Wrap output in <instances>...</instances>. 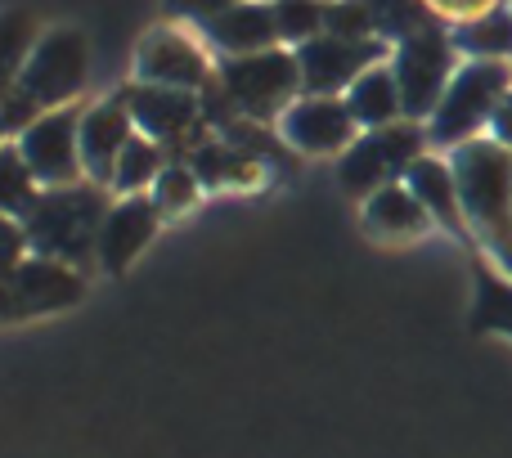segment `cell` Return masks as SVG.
<instances>
[{
  "mask_svg": "<svg viewBox=\"0 0 512 458\" xmlns=\"http://www.w3.org/2000/svg\"><path fill=\"white\" fill-rule=\"evenodd\" d=\"M391 45L369 36V41H346V36L319 32L315 41H306L297 50L301 63V86L306 95H346L373 63H387Z\"/></svg>",
  "mask_w": 512,
  "mask_h": 458,
  "instance_id": "7c38bea8",
  "label": "cell"
},
{
  "mask_svg": "<svg viewBox=\"0 0 512 458\" xmlns=\"http://www.w3.org/2000/svg\"><path fill=\"white\" fill-rule=\"evenodd\" d=\"M108 207H113V189L90 185V180L45 189L36 198L32 216L23 221L27 252L50 256V261H63L72 270L90 274L95 270V247H99V229H104Z\"/></svg>",
  "mask_w": 512,
  "mask_h": 458,
  "instance_id": "7a4b0ae2",
  "label": "cell"
},
{
  "mask_svg": "<svg viewBox=\"0 0 512 458\" xmlns=\"http://www.w3.org/2000/svg\"><path fill=\"white\" fill-rule=\"evenodd\" d=\"M274 5V27H279V45L301 50L324 32V5L328 0H270Z\"/></svg>",
  "mask_w": 512,
  "mask_h": 458,
  "instance_id": "83f0119b",
  "label": "cell"
},
{
  "mask_svg": "<svg viewBox=\"0 0 512 458\" xmlns=\"http://www.w3.org/2000/svg\"><path fill=\"white\" fill-rule=\"evenodd\" d=\"M216 86L234 104V113L256 126H279V117L306 95L297 50L288 45L243 54V59H216Z\"/></svg>",
  "mask_w": 512,
  "mask_h": 458,
  "instance_id": "3957f363",
  "label": "cell"
},
{
  "mask_svg": "<svg viewBox=\"0 0 512 458\" xmlns=\"http://www.w3.org/2000/svg\"><path fill=\"white\" fill-rule=\"evenodd\" d=\"M41 194H45L41 180L32 176V167H27V158L18 153V144L5 140L0 144V216L23 225Z\"/></svg>",
  "mask_w": 512,
  "mask_h": 458,
  "instance_id": "cb8c5ba5",
  "label": "cell"
},
{
  "mask_svg": "<svg viewBox=\"0 0 512 458\" xmlns=\"http://www.w3.org/2000/svg\"><path fill=\"white\" fill-rule=\"evenodd\" d=\"M81 113H86L81 104L41 113L14 140L27 167H32V176L41 180V189H63L86 180V167H81Z\"/></svg>",
  "mask_w": 512,
  "mask_h": 458,
  "instance_id": "30bf717a",
  "label": "cell"
},
{
  "mask_svg": "<svg viewBox=\"0 0 512 458\" xmlns=\"http://www.w3.org/2000/svg\"><path fill=\"white\" fill-rule=\"evenodd\" d=\"M230 5H239V0H167V9L176 18H189V23H212L216 14H225Z\"/></svg>",
  "mask_w": 512,
  "mask_h": 458,
  "instance_id": "1f68e13d",
  "label": "cell"
},
{
  "mask_svg": "<svg viewBox=\"0 0 512 458\" xmlns=\"http://www.w3.org/2000/svg\"><path fill=\"white\" fill-rule=\"evenodd\" d=\"M185 162L198 171L203 189H243V185H261V176H265L248 144H234L225 135H216V140L207 135V144H198Z\"/></svg>",
  "mask_w": 512,
  "mask_h": 458,
  "instance_id": "d6986e66",
  "label": "cell"
},
{
  "mask_svg": "<svg viewBox=\"0 0 512 458\" xmlns=\"http://www.w3.org/2000/svg\"><path fill=\"white\" fill-rule=\"evenodd\" d=\"M203 194H207L203 180H198V171L189 167L185 158H171V167L162 171V176L153 180V189H149V198H153V207L162 212V221H180V216H189Z\"/></svg>",
  "mask_w": 512,
  "mask_h": 458,
  "instance_id": "484cf974",
  "label": "cell"
},
{
  "mask_svg": "<svg viewBox=\"0 0 512 458\" xmlns=\"http://www.w3.org/2000/svg\"><path fill=\"white\" fill-rule=\"evenodd\" d=\"M90 77V45L77 27H50L41 32L36 50L27 54V68L9 95H18L36 113H54L81 99Z\"/></svg>",
  "mask_w": 512,
  "mask_h": 458,
  "instance_id": "8992f818",
  "label": "cell"
},
{
  "mask_svg": "<svg viewBox=\"0 0 512 458\" xmlns=\"http://www.w3.org/2000/svg\"><path fill=\"white\" fill-rule=\"evenodd\" d=\"M450 167L477 243L512 274V149L495 140H468L450 149Z\"/></svg>",
  "mask_w": 512,
  "mask_h": 458,
  "instance_id": "6da1fadb",
  "label": "cell"
},
{
  "mask_svg": "<svg viewBox=\"0 0 512 458\" xmlns=\"http://www.w3.org/2000/svg\"><path fill=\"white\" fill-rule=\"evenodd\" d=\"M117 95L126 99L140 135L158 140L162 149H185V158L198 149V126L207 122L203 95L167 90V86H144V81H131V86L117 90Z\"/></svg>",
  "mask_w": 512,
  "mask_h": 458,
  "instance_id": "8fae6325",
  "label": "cell"
},
{
  "mask_svg": "<svg viewBox=\"0 0 512 458\" xmlns=\"http://www.w3.org/2000/svg\"><path fill=\"white\" fill-rule=\"evenodd\" d=\"M490 140L504 144V149H512V90L504 95V104L495 108V117H490Z\"/></svg>",
  "mask_w": 512,
  "mask_h": 458,
  "instance_id": "d6a6232c",
  "label": "cell"
},
{
  "mask_svg": "<svg viewBox=\"0 0 512 458\" xmlns=\"http://www.w3.org/2000/svg\"><path fill=\"white\" fill-rule=\"evenodd\" d=\"M162 229V212L153 207L149 194H131V198H113L99 229V247H95V270L117 279L126 274L135 261L144 256V247L158 238Z\"/></svg>",
  "mask_w": 512,
  "mask_h": 458,
  "instance_id": "5bb4252c",
  "label": "cell"
},
{
  "mask_svg": "<svg viewBox=\"0 0 512 458\" xmlns=\"http://www.w3.org/2000/svg\"><path fill=\"white\" fill-rule=\"evenodd\" d=\"M203 41L221 59H243V54H261L279 45V27H274L270 0H239L212 23H203Z\"/></svg>",
  "mask_w": 512,
  "mask_h": 458,
  "instance_id": "2e32d148",
  "label": "cell"
},
{
  "mask_svg": "<svg viewBox=\"0 0 512 458\" xmlns=\"http://www.w3.org/2000/svg\"><path fill=\"white\" fill-rule=\"evenodd\" d=\"M346 108H351L355 126L360 131H378V126H391V122H405V99H400V86H396V72H391V59L387 63H373L351 90H346Z\"/></svg>",
  "mask_w": 512,
  "mask_h": 458,
  "instance_id": "ffe728a7",
  "label": "cell"
},
{
  "mask_svg": "<svg viewBox=\"0 0 512 458\" xmlns=\"http://www.w3.org/2000/svg\"><path fill=\"white\" fill-rule=\"evenodd\" d=\"M427 126L423 122H391V126H378V131H360L355 144L337 158V185L346 189L351 198H369L378 189L396 185V180L409 176L418 158L427 153Z\"/></svg>",
  "mask_w": 512,
  "mask_h": 458,
  "instance_id": "5b68a950",
  "label": "cell"
},
{
  "mask_svg": "<svg viewBox=\"0 0 512 458\" xmlns=\"http://www.w3.org/2000/svg\"><path fill=\"white\" fill-rule=\"evenodd\" d=\"M450 36H454V50L468 54V59L508 63L512 59V9L499 5V9H490V14L472 18V23L450 27Z\"/></svg>",
  "mask_w": 512,
  "mask_h": 458,
  "instance_id": "7402d4cb",
  "label": "cell"
},
{
  "mask_svg": "<svg viewBox=\"0 0 512 458\" xmlns=\"http://www.w3.org/2000/svg\"><path fill=\"white\" fill-rule=\"evenodd\" d=\"M324 32L346 36V41H369V36H378L369 0H328L324 5Z\"/></svg>",
  "mask_w": 512,
  "mask_h": 458,
  "instance_id": "f1b7e54d",
  "label": "cell"
},
{
  "mask_svg": "<svg viewBox=\"0 0 512 458\" xmlns=\"http://www.w3.org/2000/svg\"><path fill=\"white\" fill-rule=\"evenodd\" d=\"M135 135L140 131H135V117L122 95L86 104V113H81V167H86L90 185H113V171Z\"/></svg>",
  "mask_w": 512,
  "mask_h": 458,
  "instance_id": "9a60e30c",
  "label": "cell"
},
{
  "mask_svg": "<svg viewBox=\"0 0 512 458\" xmlns=\"http://www.w3.org/2000/svg\"><path fill=\"white\" fill-rule=\"evenodd\" d=\"M391 72H396L400 99H405V117L409 122H423L436 113L445 86L459 72V50H454V36L441 23L427 27V32L409 36V41L391 45Z\"/></svg>",
  "mask_w": 512,
  "mask_h": 458,
  "instance_id": "52a82bcc",
  "label": "cell"
},
{
  "mask_svg": "<svg viewBox=\"0 0 512 458\" xmlns=\"http://www.w3.org/2000/svg\"><path fill=\"white\" fill-rule=\"evenodd\" d=\"M81 297H86V274L63 261H50V256L27 252L14 270L0 274V324L59 315V310L77 306Z\"/></svg>",
  "mask_w": 512,
  "mask_h": 458,
  "instance_id": "ba28073f",
  "label": "cell"
},
{
  "mask_svg": "<svg viewBox=\"0 0 512 458\" xmlns=\"http://www.w3.org/2000/svg\"><path fill=\"white\" fill-rule=\"evenodd\" d=\"M212 77H216V63H212V54H207V45L176 23L153 27V32H144V41L135 45V81H144V86L203 95V90L212 86Z\"/></svg>",
  "mask_w": 512,
  "mask_h": 458,
  "instance_id": "9c48e42d",
  "label": "cell"
},
{
  "mask_svg": "<svg viewBox=\"0 0 512 458\" xmlns=\"http://www.w3.org/2000/svg\"><path fill=\"white\" fill-rule=\"evenodd\" d=\"M36 41H41V32H36V18L27 14V9H5V14H0V104H5V95L18 86V77H23V68H27V54L36 50Z\"/></svg>",
  "mask_w": 512,
  "mask_h": 458,
  "instance_id": "d4e9b609",
  "label": "cell"
},
{
  "mask_svg": "<svg viewBox=\"0 0 512 458\" xmlns=\"http://www.w3.org/2000/svg\"><path fill=\"white\" fill-rule=\"evenodd\" d=\"M171 167V149H162L158 140H149V135H135L131 144H126L122 162H117L113 171V198H131V194H149L153 180L162 176V171Z\"/></svg>",
  "mask_w": 512,
  "mask_h": 458,
  "instance_id": "603a6c76",
  "label": "cell"
},
{
  "mask_svg": "<svg viewBox=\"0 0 512 458\" xmlns=\"http://www.w3.org/2000/svg\"><path fill=\"white\" fill-rule=\"evenodd\" d=\"M508 90H512V63H499V59L459 63V72L445 86L436 113L427 117V140L436 149H459L468 140H481V131H490V117L504 104Z\"/></svg>",
  "mask_w": 512,
  "mask_h": 458,
  "instance_id": "277c9868",
  "label": "cell"
},
{
  "mask_svg": "<svg viewBox=\"0 0 512 458\" xmlns=\"http://www.w3.org/2000/svg\"><path fill=\"white\" fill-rule=\"evenodd\" d=\"M27 256V234L18 221H9V216H0V274H9L18 261Z\"/></svg>",
  "mask_w": 512,
  "mask_h": 458,
  "instance_id": "4dcf8cb0",
  "label": "cell"
},
{
  "mask_svg": "<svg viewBox=\"0 0 512 458\" xmlns=\"http://www.w3.org/2000/svg\"><path fill=\"white\" fill-rule=\"evenodd\" d=\"M504 0H427V9L436 14V23H472V18L490 14V9H499Z\"/></svg>",
  "mask_w": 512,
  "mask_h": 458,
  "instance_id": "f546056e",
  "label": "cell"
},
{
  "mask_svg": "<svg viewBox=\"0 0 512 458\" xmlns=\"http://www.w3.org/2000/svg\"><path fill=\"white\" fill-rule=\"evenodd\" d=\"M432 225H436L432 212L418 203V194L405 180L378 189V194H369L360 203V229L369 238H378V243H414V238H423Z\"/></svg>",
  "mask_w": 512,
  "mask_h": 458,
  "instance_id": "ac0fdd59",
  "label": "cell"
},
{
  "mask_svg": "<svg viewBox=\"0 0 512 458\" xmlns=\"http://www.w3.org/2000/svg\"><path fill=\"white\" fill-rule=\"evenodd\" d=\"M279 135L288 149L306 153V158H342L355 144L360 126L342 95H301L279 117Z\"/></svg>",
  "mask_w": 512,
  "mask_h": 458,
  "instance_id": "4fadbf2b",
  "label": "cell"
},
{
  "mask_svg": "<svg viewBox=\"0 0 512 458\" xmlns=\"http://www.w3.org/2000/svg\"><path fill=\"white\" fill-rule=\"evenodd\" d=\"M0 144H5V131H0Z\"/></svg>",
  "mask_w": 512,
  "mask_h": 458,
  "instance_id": "836d02e7",
  "label": "cell"
},
{
  "mask_svg": "<svg viewBox=\"0 0 512 458\" xmlns=\"http://www.w3.org/2000/svg\"><path fill=\"white\" fill-rule=\"evenodd\" d=\"M472 279H477V301H472V333H499L512 337V274L495 265L486 252H472Z\"/></svg>",
  "mask_w": 512,
  "mask_h": 458,
  "instance_id": "44dd1931",
  "label": "cell"
},
{
  "mask_svg": "<svg viewBox=\"0 0 512 458\" xmlns=\"http://www.w3.org/2000/svg\"><path fill=\"white\" fill-rule=\"evenodd\" d=\"M369 9H373V27H378V36L387 45H400L409 36L436 27V14L427 9V0H369Z\"/></svg>",
  "mask_w": 512,
  "mask_h": 458,
  "instance_id": "4316f807",
  "label": "cell"
},
{
  "mask_svg": "<svg viewBox=\"0 0 512 458\" xmlns=\"http://www.w3.org/2000/svg\"><path fill=\"white\" fill-rule=\"evenodd\" d=\"M405 185L418 194V203L432 212V221L441 229H450L454 238H459L468 252H481L477 234H472L468 216H463V198H459V180H454V167L450 158H436V153H423V158L409 167Z\"/></svg>",
  "mask_w": 512,
  "mask_h": 458,
  "instance_id": "e0dca14e",
  "label": "cell"
}]
</instances>
